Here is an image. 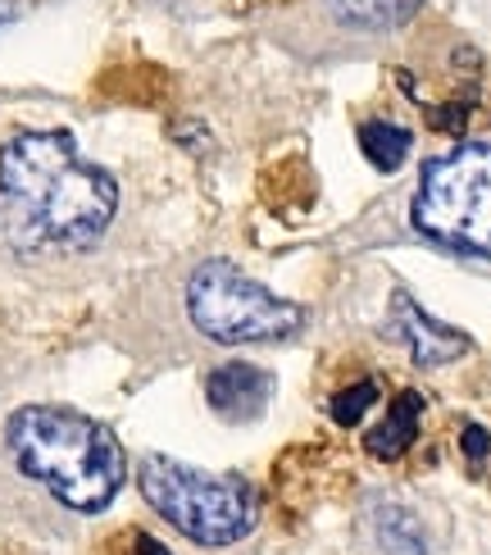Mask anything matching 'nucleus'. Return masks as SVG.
I'll return each instance as SVG.
<instances>
[{"label":"nucleus","mask_w":491,"mask_h":555,"mask_svg":"<svg viewBox=\"0 0 491 555\" xmlns=\"http://www.w3.org/2000/svg\"><path fill=\"white\" fill-rule=\"evenodd\" d=\"M387 333L405 346L410 360H414L418 369L455 364L460 356H469V351H474V341L464 337L460 328H447V323H437L424 306H414V296H405V292H396V296H391Z\"/></svg>","instance_id":"nucleus-6"},{"label":"nucleus","mask_w":491,"mask_h":555,"mask_svg":"<svg viewBox=\"0 0 491 555\" xmlns=\"http://www.w3.org/2000/svg\"><path fill=\"white\" fill-rule=\"evenodd\" d=\"M10 18H14V0H0V28H5Z\"/></svg>","instance_id":"nucleus-16"},{"label":"nucleus","mask_w":491,"mask_h":555,"mask_svg":"<svg viewBox=\"0 0 491 555\" xmlns=\"http://www.w3.org/2000/svg\"><path fill=\"white\" fill-rule=\"evenodd\" d=\"M137 488L159 519H169L196 546L242 542L255 528V492L246 488V478L205 474L169 455H146L137 465Z\"/></svg>","instance_id":"nucleus-3"},{"label":"nucleus","mask_w":491,"mask_h":555,"mask_svg":"<svg viewBox=\"0 0 491 555\" xmlns=\"http://www.w3.org/2000/svg\"><path fill=\"white\" fill-rule=\"evenodd\" d=\"M369 528H373V542H378L387 555H428L424 524H418L414 511H405V505L373 501L369 505Z\"/></svg>","instance_id":"nucleus-9"},{"label":"nucleus","mask_w":491,"mask_h":555,"mask_svg":"<svg viewBox=\"0 0 491 555\" xmlns=\"http://www.w3.org/2000/svg\"><path fill=\"white\" fill-rule=\"evenodd\" d=\"M124 542H128V551H132V555H169V551H164L151 533H124Z\"/></svg>","instance_id":"nucleus-15"},{"label":"nucleus","mask_w":491,"mask_h":555,"mask_svg":"<svg viewBox=\"0 0 491 555\" xmlns=\"http://www.w3.org/2000/svg\"><path fill=\"white\" fill-rule=\"evenodd\" d=\"M418 424H424V397L418 391H401L391 405H387V420L364 437V447L373 460H396L414 447L418 437Z\"/></svg>","instance_id":"nucleus-8"},{"label":"nucleus","mask_w":491,"mask_h":555,"mask_svg":"<svg viewBox=\"0 0 491 555\" xmlns=\"http://www.w3.org/2000/svg\"><path fill=\"white\" fill-rule=\"evenodd\" d=\"M5 442L14 465L41 482L60 505L96 515L119 496L128 455L101 420L64 405H23L10 414Z\"/></svg>","instance_id":"nucleus-2"},{"label":"nucleus","mask_w":491,"mask_h":555,"mask_svg":"<svg viewBox=\"0 0 491 555\" xmlns=\"http://www.w3.org/2000/svg\"><path fill=\"white\" fill-rule=\"evenodd\" d=\"M273 374L260 364H246V360H232V364H219L215 374L205 378V401L215 405L219 420H232V424H242V420H260V414L269 410L273 401Z\"/></svg>","instance_id":"nucleus-7"},{"label":"nucleus","mask_w":491,"mask_h":555,"mask_svg":"<svg viewBox=\"0 0 491 555\" xmlns=\"http://www.w3.org/2000/svg\"><path fill=\"white\" fill-rule=\"evenodd\" d=\"M264 178H269V182H283V192H269V196H264L273 215H283V219H287V196H296L300 215H310V205H314L319 182H314V173H310V165H306V159H300V155H292V159H283V165H273Z\"/></svg>","instance_id":"nucleus-12"},{"label":"nucleus","mask_w":491,"mask_h":555,"mask_svg":"<svg viewBox=\"0 0 491 555\" xmlns=\"http://www.w3.org/2000/svg\"><path fill=\"white\" fill-rule=\"evenodd\" d=\"M0 210L18 246L87 250L119 215V182L68 132H18L0 146Z\"/></svg>","instance_id":"nucleus-1"},{"label":"nucleus","mask_w":491,"mask_h":555,"mask_svg":"<svg viewBox=\"0 0 491 555\" xmlns=\"http://www.w3.org/2000/svg\"><path fill=\"white\" fill-rule=\"evenodd\" d=\"M373 401H378V383H373V378H360L356 387H346V391H337V397H333V420L337 424H360L364 420V410L373 405Z\"/></svg>","instance_id":"nucleus-13"},{"label":"nucleus","mask_w":491,"mask_h":555,"mask_svg":"<svg viewBox=\"0 0 491 555\" xmlns=\"http://www.w3.org/2000/svg\"><path fill=\"white\" fill-rule=\"evenodd\" d=\"M460 447H464V455H469L474 465H478V460L491 451V437H487L482 424H469V428H464V437H460Z\"/></svg>","instance_id":"nucleus-14"},{"label":"nucleus","mask_w":491,"mask_h":555,"mask_svg":"<svg viewBox=\"0 0 491 555\" xmlns=\"http://www.w3.org/2000/svg\"><path fill=\"white\" fill-rule=\"evenodd\" d=\"M410 219L441 246L491 256V142L428 159Z\"/></svg>","instance_id":"nucleus-4"},{"label":"nucleus","mask_w":491,"mask_h":555,"mask_svg":"<svg viewBox=\"0 0 491 555\" xmlns=\"http://www.w3.org/2000/svg\"><path fill=\"white\" fill-rule=\"evenodd\" d=\"M337 23L346 28H360V33H391V28H405V23L424 10V0H327Z\"/></svg>","instance_id":"nucleus-10"},{"label":"nucleus","mask_w":491,"mask_h":555,"mask_svg":"<svg viewBox=\"0 0 491 555\" xmlns=\"http://www.w3.org/2000/svg\"><path fill=\"white\" fill-rule=\"evenodd\" d=\"M410 146H414V137H410V128H401V124H387V119L360 124V151L369 155L373 169H387V173L401 169L405 155H410Z\"/></svg>","instance_id":"nucleus-11"},{"label":"nucleus","mask_w":491,"mask_h":555,"mask_svg":"<svg viewBox=\"0 0 491 555\" xmlns=\"http://www.w3.org/2000/svg\"><path fill=\"white\" fill-rule=\"evenodd\" d=\"M186 319L219 346L283 341L306 328V306L273 296L228 260H205L186 278Z\"/></svg>","instance_id":"nucleus-5"}]
</instances>
